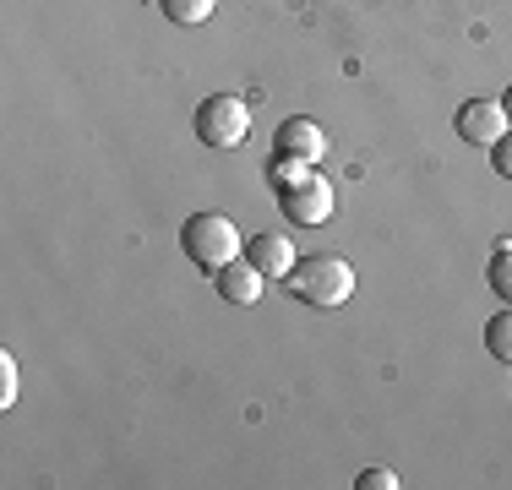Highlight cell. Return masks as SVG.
<instances>
[{"instance_id":"6da1fadb","label":"cell","mask_w":512,"mask_h":490,"mask_svg":"<svg viewBox=\"0 0 512 490\" xmlns=\"http://www.w3.org/2000/svg\"><path fill=\"white\" fill-rule=\"evenodd\" d=\"M284 284L300 305L338 311V305H349V294H355V267H349V256H338V251H311V256H300V262L289 267Z\"/></svg>"},{"instance_id":"7a4b0ae2","label":"cell","mask_w":512,"mask_h":490,"mask_svg":"<svg viewBox=\"0 0 512 490\" xmlns=\"http://www.w3.org/2000/svg\"><path fill=\"white\" fill-rule=\"evenodd\" d=\"M180 251H186L191 267L218 273V267H229L235 256H246V240H240V229L229 213H191L186 224H180Z\"/></svg>"},{"instance_id":"3957f363","label":"cell","mask_w":512,"mask_h":490,"mask_svg":"<svg viewBox=\"0 0 512 490\" xmlns=\"http://www.w3.org/2000/svg\"><path fill=\"white\" fill-rule=\"evenodd\" d=\"M191 126H197V137L207 147H240L251 137V104L240 93H207Z\"/></svg>"},{"instance_id":"277c9868","label":"cell","mask_w":512,"mask_h":490,"mask_svg":"<svg viewBox=\"0 0 512 490\" xmlns=\"http://www.w3.org/2000/svg\"><path fill=\"white\" fill-rule=\"evenodd\" d=\"M278 207H284V218H295L300 229H322L327 218H333V207H338V191H333V180H327V175H316V169H311L300 186L278 191Z\"/></svg>"},{"instance_id":"5b68a950","label":"cell","mask_w":512,"mask_h":490,"mask_svg":"<svg viewBox=\"0 0 512 490\" xmlns=\"http://www.w3.org/2000/svg\"><path fill=\"white\" fill-rule=\"evenodd\" d=\"M453 131L469 147H496L512 131V120H507V109H502V98H469V104L453 115Z\"/></svg>"},{"instance_id":"8992f818","label":"cell","mask_w":512,"mask_h":490,"mask_svg":"<svg viewBox=\"0 0 512 490\" xmlns=\"http://www.w3.org/2000/svg\"><path fill=\"white\" fill-rule=\"evenodd\" d=\"M273 153H284V158H306V164H322V158H327V131L316 126L311 115H289L284 126L273 131Z\"/></svg>"},{"instance_id":"52a82bcc","label":"cell","mask_w":512,"mask_h":490,"mask_svg":"<svg viewBox=\"0 0 512 490\" xmlns=\"http://www.w3.org/2000/svg\"><path fill=\"white\" fill-rule=\"evenodd\" d=\"M213 289H218V300H224V305H256V300H262V289H267V273L251 262V256H235L229 267H218V273H213Z\"/></svg>"},{"instance_id":"ba28073f","label":"cell","mask_w":512,"mask_h":490,"mask_svg":"<svg viewBox=\"0 0 512 490\" xmlns=\"http://www.w3.org/2000/svg\"><path fill=\"white\" fill-rule=\"evenodd\" d=\"M246 256L262 267L267 278H289V267L300 262V256H295V240H289V235H273V229H267V235H251Z\"/></svg>"},{"instance_id":"9c48e42d","label":"cell","mask_w":512,"mask_h":490,"mask_svg":"<svg viewBox=\"0 0 512 490\" xmlns=\"http://www.w3.org/2000/svg\"><path fill=\"white\" fill-rule=\"evenodd\" d=\"M485 349H491V360L512 365V305H507V311H496L491 322H485Z\"/></svg>"},{"instance_id":"30bf717a","label":"cell","mask_w":512,"mask_h":490,"mask_svg":"<svg viewBox=\"0 0 512 490\" xmlns=\"http://www.w3.org/2000/svg\"><path fill=\"white\" fill-rule=\"evenodd\" d=\"M316 164H306V158H284V153H273V164H267V186L273 191H289V186H300V180L311 175Z\"/></svg>"},{"instance_id":"8fae6325","label":"cell","mask_w":512,"mask_h":490,"mask_svg":"<svg viewBox=\"0 0 512 490\" xmlns=\"http://www.w3.org/2000/svg\"><path fill=\"white\" fill-rule=\"evenodd\" d=\"M158 6H164V17L180 22V28H202V22L213 17L218 0H158Z\"/></svg>"},{"instance_id":"7c38bea8","label":"cell","mask_w":512,"mask_h":490,"mask_svg":"<svg viewBox=\"0 0 512 490\" xmlns=\"http://www.w3.org/2000/svg\"><path fill=\"white\" fill-rule=\"evenodd\" d=\"M485 278H491V294H496V300L512 305V240H507V245H496L491 267H485Z\"/></svg>"},{"instance_id":"4fadbf2b","label":"cell","mask_w":512,"mask_h":490,"mask_svg":"<svg viewBox=\"0 0 512 490\" xmlns=\"http://www.w3.org/2000/svg\"><path fill=\"white\" fill-rule=\"evenodd\" d=\"M11 403H17V360L0 349V409H11Z\"/></svg>"},{"instance_id":"5bb4252c","label":"cell","mask_w":512,"mask_h":490,"mask_svg":"<svg viewBox=\"0 0 512 490\" xmlns=\"http://www.w3.org/2000/svg\"><path fill=\"white\" fill-rule=\"evenodd\" d=\"M355 490H398V474L393 469H365L355 480Z\"/></svg>"},{"instance_id":"9a60e30c","label":"cell","mask_w":512,"mask_h":490,"mask_svg":"<svg viewBox=\"0 0 512 490\" xmlns=\"http://www.w3.org/2000/svg\"><path fill=\"white\" fill-rule=\"evenodd\" d=\"M491 169H496L502 180H512V131H507V137L491 147Z\"/></svg>"},{"instance_id":"2e32d148","label":"cell","mask_w":512,"mask_h":490,"mask_svg":"<svg viewBox=\"0 0 512 490\" xmlns=\"http://www.w3.org/2000/svg\"><path fill=\"white\" fill-rule=\"evenodd\" d=\"M502 109H507V120H512V88H502Z\"/></svg>"}]
</instances>
